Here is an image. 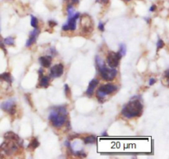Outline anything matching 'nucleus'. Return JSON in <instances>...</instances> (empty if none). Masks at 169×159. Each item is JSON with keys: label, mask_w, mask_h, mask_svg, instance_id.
<instances>
[{"label": "nucleus", "mask_w": 169, "mask_h": 159, "mask_svg": "<svg viewBox=\"0 0 169 159\" xmlns=\"http://www.w3.org/2000/svg\"><path fill=\"white\" fill-rule=\"evenodd\" d=\"M121 114L127 119L140 117L143 114V104L140 100H131L123 107Z\"/></svg>", "instance_id": "nucleus-3"}, {"label": "nucleus", "mask_w": 169, "mask_h": 159, "mask_svg": "<svg viewBox=\"0 0 169 159\" xmlns=\"http://www.w3.org/2000/svg\"><path fill=\"white\" fill-rule=\"evenodd\" d=\"M98 83H99V81H98V79H97V78H93L91 82H89V85L88 87H87V91H86V95H87V97H92V96L94 91H95V88L97 87Z\"/></svg>", "instance_id": "nucleus-13"}, {"label": "nucleus", "mask_w": 169, "mask_h": 159, "mask_svg": "<svg viewBox=\"0 0 169 159\" xmlns=\"http://www.w3.org/2000/svg\"><path fill=\"white\" fill-rule=\"evenodd\" d=\"M79 13H75L71 17H68V22L65 25H63L62 30L63 31H75L76 30V22L79 18Z\"/></svg>", "instance_id": "nucleus-7"}, {"label": "nucleus", "mask_w": 169, "mask_h": 159, "mask_svg": "<svg viewBox=\"0 0 169 159\" xmlns=\"http://www.w3.org/2000/svg\"><path fill=\"white\" fill-rule=\"evenodd\" d=\"M31 27H33L34 28L38 27V19L33 15H31Z\"/></svg>", "instance_id": "nucleus-20"}, {"label": "nucleus", "mask_w": 169, "mask_h": 159, "mask_svg": "<svg viewBox=\"0 0 169 159\" xmlns=\"http://www.w3.org/2000/svg\"><path fill=\"white\" fill-rule=\"evenodd\" d=\"M121 56L118 52H109L107 56V63L110 68H116L120 64V61L121 60Z\"/></svg>", "instance_id": "nucleus-8"}, {"label": "nucleus", "mask_w": 169, "mask_h": 159, "mask_svg": "<svg viewBox=\"0 0 169 159\" xmlns=\"http://www.w3.org/2000/svg\"><path fill=\"white\" fill-rule=\"evenodd\" d=\"M156 10V5H152L151 8H149V11L150 12H154Z\"/></svg>", "instance_id": "nucleus-28"}, {"label": "nucleus", "mask_w": 169, "mask_h": 159, "mask_svg": "<svg viewBox=\"0 0 169 159\" xmlns=\"http://www.w3.org/2000/svg\"><path fill=\"white\" fill-rule=\"evenodd\" d=\"M0 80L7 82L9 84L12 83V82H13V77H12L11 73H8V72H6V73L0 74Z\"/></svg>", "instance_id": "nucleus-15"}, {"label": "nucleus", "mask_w": 169, "mask_h": 159, "mask_svg": "<svg viewBox=\"0 0 169 159\" xmlns=\"http://www.w3.org/2000/svg\"><path fill=\"white\" fill-rule=\"evenodd\" d=\"M64 73V65L62 64H58L51 67L50 71V77L52 78L60 77Z\"/></svg>", "instance_id": "nucleus-10"}, {"label": "nucleus", "mask_w": 169, "mask_h": 159, "mask_svg": "<svg viewBox=\"0 0 169 159\" xmlns=\"http://www.w3.org/2000/svg\"><path fill=\"white\" fill-rule=\"evenodd\" d=\"M164 42H163V40H161V39H158V42H157V48H158V50H159V49H162L163 48V46H164Z\"/></svg>", "instance_id": "nucleus-22"}, {"label": "nucleus", "mask_w": 169, "mask_h": 159, "mask_svg": "<svg viewBox=\"0 0 169 159\" xmlns=\"http://www.w3.org/2000/svg\"><path fill=\"white\" fill-rule=\"evenodd\" d=\"M85 144H95L98 143V139L97 137H95L94 135H90L87 137H85L82 139Z\"/></svg>", "instance_id": "nucleus-16"}, {"label": "nucleus", "mask_w": 169, "mask_h": 159, "mask_svg": "<svg viewBox=\"0 0 169 159\" xmlns=\"http://www.w3.org/2000/svg\"><path fill=\"white\" fill-rule=\"evenodd\" d=\"M0 108L3 111H6L9 115H13L17 112V104L14 99H8L3 102L0 106Z\"/></svg>", "instance_id": "nucleus-6"}, {"label": "nucleus", "mask_w": 169, "mask_h": 159, "mask_svg": "<svg viewBox=\"0 0 169 159\" xmlns=\"http://www.w3.org/2000/svg\"><path fill=\"white\" fill-rule=\"evenodd\" d=\"M38 73H39V84H38V86L40 87H45V88L48 87L50 85V77L44 75L42 69H39Z\"/></svg>", "instance_id": "nucleus-11"}, {"label": "nucleus", "mask_w": 169, "mask_h": 159, "mask_svg": "<svg viewBox=\"0 0 169 159\" xmlns=\"http://www.w3.org/2000/svg\"><path fill=\"white\" fill-rule=\"evenodd\" d=\"M40 30L38 28V27L34 29L33 31H31V32H30L29 38H28V40H27V43H26V46L30 47V46H31L34 43H36L38 35H40Z\"/></svg>", "instance_id": "nucleus-12"}, {"label": "nucleus", "mask_w": 169, "mask_h": 159, "mask_svg": "<svg viewBox=\"0 0 169 159\" xmlns=\"http://www.w3.org/2000/svg\"><path fill=\"white\" fill-rule=\"evenodd\" d=\"M125 1H126V2H129V1H131V0H125Z\"/></svg>", "instance_id": "nucleus-30"}, {"label": "nucleus", "mask_w": 169, "mask_h": 159, "mask_svg": "<svg viewBox=\"0 0 169 159\" xmlns=\"http://www.w3.org/2000/svg\"><path fill=\"white\" fill-rule=\"evenodd\" d=\"M4 142L0 146V157H9L15 153L20 146V138L13 132L6 133L4 135Z\"/></svg>", "instance_id": "nucleus-1"}, {"label": "nucleus", "mask_w": 169, "mask_h": 159, "mask_svg": "<svg viewBox=\"0 0 169 159\" xmlns=\"http://www.w3.org/2000/svg\"><path fill=\"white\" fill-rule=\"evenodd\" d=\"M39 62H40V65L44 68H49L52 62V56H41V57L39 58Z\"/></svg>", "instance_id": "nucleus-14"}, {"label": "nucleus", "mask_w": 169, "mask_h": 159, "mask_svg": "<svg viewBox=\"0 0 169 159\" xmlns=\"http://www.w3.org/2000/svg\"><path fill=\"white\" fill-rule=\"evenodd\" d=\"M49 120L55 128H60L66 123L68 119V112L65 106H59L52 107L49 114Z\"/></svg>", "instance_id": "nucleus-2"}, {"label": "nucleus", "mask_w": 169, "mask_h": 159, "mask_svg": "<svg viewBox=\"0 0 169 159\" xmlns=\"http://www.w3.org/2000/svg\"><path fill=\"white\" fill-rule=\"evenodd\" d=\"M99 74L101 77L105 81H113L117 75V70L114 68H108L105 66V64L100 67H98Z\"/></svg>", "instance_id": "nucleus-4"}, {"label": "nucleus", "mask_w": 169, "mask_h": 159, "mask_svg": "<svg viewBox=\"0 0 169 159\" xmlns=\"http://www.w3.org/2000/svg\"><path fill=\"white\" fill-rule=\"evenodd\" d=\"M81 32L82 34H91L93 31V22L89 15L84 14L82 16L80 20Z\"/></svg>", "instance_id": "nucleus-5"}, {"label": "nucleus", "mask_w": 169, "mask_h": 159, "mask_svg": "<svg viewBox=\"0 0 169 159\" xmlns=\"http://www.w3.org/2000/svg\"><path fill=\"white\" fill-rule=\"evenodd\" d=\"M69 4H77V3H78V2H79V0H69Z\"/></svg>", "instance_id": "nucleus-26"}, {"label": "nucleus", "mask_w": 169, "mask_h": 159, "mask_svg": "<svg viewBox=\"0 0 169 159\" xmlns=\"http://www.w3.org/2000/svg\"><path fill=\"white\" fill-rule=\"evenodd\" d=\"M103 135V136H107V135L106 134V133H104V134L103 133V135Z\"/></svg>", "instance_id": "nucleus-29"}, {"label": "nucleus", "mask_w": 169, "mask_h": 159, "mask_svg": "<svg viewBox=\"0 0 169 159\" xmlns=\"http://www.w3.org/2000/svg\"><path fill=\"white\" fill-rule=\"evenodd\" d=\"M39 145H40V143L38 141V139H36V138H33V139H32L31 143H30L28 148H31L32 150H35L36 148L39 147Z\"/></svg>", "instance_id": "nucleus-17"}, {"label": "nucleus", "mask_w": 169, "mask_h": 159, "mask_svg": "<svg viewBox=\"0 0 169 159\" xmlns=\"http://www.w3.org/2000/svg\"><path fill=\"white\" fill-rule=\"evenodd\" d=\"M48 24H49L50 27H55L56 25H57V22H55V21H53V20H50L49 22H48Z\"/></svg>", "instance_id": "nucleus-24"}, {"label": "nucleus", "mask_w": 169, "mask_h": 159, "mask_svg": "<svg viewBox=\"0 0 169 159\" xmlns=\"http://www.w3.org/2000/svg\"><path fill=\"white\" fill-rule=\"evenodd\" d=\"M118 53L120 54V56H121V57L125 56V53H126V46H125V44L120 45V50L118 51Z\"/></svg>", "instance_id": "nucleus-19"}, {"label": "nucleus", "mask_w": 169, "mask_h": 159, "mask_svg": "<svg viewBox=\"0 0 169 159\" xmlns=\"http://www.w3.org/2000/svg\"><path fill=\"white\" fill-rule=\"evenodd\" d=\"M65 96L67 97H70V94H71V91H70V88L68 84H65Z\"/></svg>", "instance_id": "nucleus-21"}, {"label": "nucleus", "mask_w": 169, "mask_h": 159, "mask_svg": "<svg viewBox=\"0 0 169 159\" xmlns=\"http://www.w3.org/2000/svg\"><path fill=\"white\" fill-rule=\"evenodd\" d=\"M157 82V80L155 79V78H154V77H151V78H149V86H153L155 82Z\"/></svg>", "instance_id": "nucleus-25"}, {"label": "nucleus", "mask_w": 169, "mask_h": 159, "mask_svg": "<svg viewBox=\"0 0 169 159\" xmlns=\"http://www.w3.org/2000/svg\"><path fill=\"white\" fill-rule=\"evenodd\" d=\"M98 29H99V31H104L105 23H103V22H99V24H98Z\"/></svg>", "instance_id": "nucleus-23"}, {"label": "nucleus", "mask_w": 169, "mask_h": 159, "mask_svg": "<svg viewBox=\"0 0 169 159\" xmlns=\"http://www.w3.org/2000/svg\"><path fill=\"white\" fill-rule=\"evenodd\" d=\"M98 3H107L109 2V0H97Z\"/></svg>", "instance_id": "nucleus-27"}, {"label": "nucleus", "mask_w": 169, "mask_h": 159, "mask_svg": "<svg viewBox=\"0 0 169 159\" xmlns=\"http://www.w3.org/2000/svg\"><path fill=\"white\" fill-rule=\"evenodd\" d=\"M3 43H4L5 45H15L14 38L11 37V36L5 38V39H3Z\"/></svg>", "instance_id": "nucleus-18"}, {"label": "nucleus", "mask_w": 169, "mask_h": 159, "mask_svg": "<svg viewBox=\"0 0 169 159\" xmlns=\"http://www.w3.org/2000/svg\"><path fill=\"white\" fill-rule=\"evenodd\" d=\"M98 90L103 93V95L107 97V95H110V94H112L113 93H115L117 90V87L116 85H114V84L107 83L99 87Z\"/></svg>", "instance_id": "nucleus-9"}]
</instances>
